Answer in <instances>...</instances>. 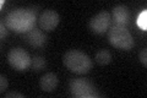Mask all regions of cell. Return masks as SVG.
I'll list each match as a JSON object with an SVG mask.
<instances>
[{
  "label": "cell",
  "instance_id": "cell-1",
  "mask_svg": "<svg viewBox=\"0 0 147 98\" xmlns=\"http://www.w3.org/2000/svg\"><path fill=\"white\" fill-rule=\"evenodd\" d=\"M36 11L31 9H16L7 14L5 17V25L9 30L17 33H27L34 28L36 25Z\"/></svg>",
  "mask_w": 147,
  "mask_h": 98
},
{
  "label": "cell",
  "instance_id": "cell-2",
  "mask_svg": "<svg viewBox=\"0 0 147 98\" xmlns=\"http://www.w3.org/2000/svg\"><path fill=\"white\" fill-rule=\"evenodd\" d=\"M64 65L75 74H86L92 68V60L87 54L79 49H71L64 54Z\"/></svg>",
  "mask_w": 147,
  "mask_h": 98
},
{
  "label": "cell",
  "instance_id": "cell-3",
  "mask_svg": "<svg viewBox=\"0 0 147 98\" xmlns=\"http://www.w3.org/2000/svg\"><path fill=\"white\" fill-rule=\"evenodd\" d=\"M108 41L114 48L129 50L134 47V39L131 33L125 27L113 26L108 32Z\"/></svg>",
  "mask_w": 147,
  "mask_h": 98
},
{
  "label": "cell",
  "instance_id": "cell-4",
  "mask_svg": "<svg viewBox=\"0 0 147 98\" xmlns=\"http://www.w3.org/2000/svg\"><path fill=\"white\" fill-rule=\"evenodd\" d=\"M7 62L17 71H26L32 65V58L22 48H12L7 53Z\"/></svg>",
  "mask_w": 147,
  "mask_h": 98
},
{
  "label": "cell",
  "instance_id": "cell-5",
  "mask_svg": "<svg viewBox=\"0 0 147 98\" xmlns=\"http://www.w3.org/2000/svg\"><path fill=\"white\" fill-rule=\"evenodd\" d=\"M70 91L71 95L76 98H92V97H99V95L96 92L94 87L91 85L88 81L84 78H76L70 82Z\"/></svg>",
  "mask_w": 147,
  "mask_h": 98
},
{
  "label": "cell",
  "instance_id": "cell-6",
  "mask_svg": "<svg viewBox=\"0 0 147 98\" xmlns=\"http://www.w3.org/2000/svg\"><path fill=\"white\" fill-rule=\"evenodd\" d=\"M112 23V16L108 11H100L96 16H93L90 21V30L93 33L103 34L107 32Z\"/></svg>",
  "mask_w": 147,
  "mask_h": 98
},
{
  "label": "cell",
  "instance_id": "cell-7",
  "mask_svg": "<svg viewBox=\"0 0 147 98\" xmlns=\"http://www.w3.org/2000/svg\"><path fill=\"white\" fill-rule=\"evenodd\" d=\"M59 21H60V16L55 10H44L38 18L40 28L44 32L54 31L55 27L59 25Z\"/></svg>",
  "mask_w": 147,
  "mask_h": 98
},
{
  "label": "cell",
  "instance_id": "cell-8",
  "mask_svg": "<svg viewBox=\"0 0 147 98\" xmlns=\"http://www.w3.org/2000/svg\"><path fill=\"white\" fill-rule=\"evenodd\" d=\"M131 12L129 7L125 5H118L113 9V21L115 26L119 27H125L130 23Z\"/></svg>",
  "mask_w": 147,
  "mask_h": 98
},
{
  "label": "cell",
  "instance_id": "cell-9",
  "mask_svg": "<svg viewBox=\"0 0 147 98\" xmlns=\"http://www.w3.org/2000/svg\"><path fill=\"white\" fill-rule=\"evenodd\" d=\"M25 38L27 41V43L32 47H36V48H40L45 44L47 42V36H45L44 31L42 30H38V28H34L31 30L30 32H27Z\"/></svg>",
  "mask_w": 147,
  "mask_h": 98
},
{
  "label": "cell",
  "instance_id": "cell-10",
  "mask_svg": "<svg viewBox=\"0 0 147 98\" xmlns=\"http://www.w3.org/2000/svg\"><path fill=\"white\" fill-rule=\"evenodd\" d=\"M59 83V78L58 76L53 72H47L40 77L39 80V86L44 92H52L57 88Z\"/></svg>",
  "mask_w": 147,
  "mask_h": 98
},
{
  "label": "cell",
  "instance_id": "cell-11",
  "mask_svg": "<svg viewBox=\"0 0 147 98\" xmlns=\"http://www.w3.org/2000/svg\"><path fill=\"white\" fill-rule=\"evenodd\" d=\"M96 62H97L99 65H107L112 62V54H110L109 50H105V49H100L96 53Z\"/></svg>",
  "mask_w": 147,
  "mask_h": 98
},
{
  "label": "cell",
  "instance_id": "cell-12",
  "mask_svg": "<svg viewBox=\"0 0 147 98\" xmlns=\"http://www.w3.org/2000/svg\"><path fill=\"white\" fill-rule=\"evenodd\" d=\"M45 65H47V62H45V59L43 57H39V55H36V57L32 59V69L36 70V71H40L42 69L45 68Z\"/></svg>",
  "mask_w": 147,
  "mask_h": 98
},
{
  "label": "cell",
  "instance_id": "cell-13",
  "mask_svg": "<svg viewBox=\"0 0 147 98\" xmlns=\"http://www.w3.org/2000/svg\"><path fill=\"white\" fill-rule=\"evenodd\" d=\"M136 23L142 31L147 30V10L146 9L139 15V17H137V20H136Z\"/></svg>",
  "mask_w": 147,
  "mask_h": 98
},
{
  "label": "cell",
  "instance_id": "cell-14",
  "mask_svg": "<svg viewBox=\"0 0 147 98\" xmlns=\"http://www.w3.org/2000/svg\"><path fill=\"white\" fill-rule=\"evenodd\" d=\"M6 88H7V78L4 75H1L0 76V92L4 93Z\"/></svg>",
  "mask_w": 147,
  "mask_h": 98
},
{
  "label": "cell",
  "instance_id": "cell-15",
  "mask_svg": "<svg viewBox=\"0 0 147 98\" xmlns=\"http://www.w3.org/2000/svg\"><path fill=\"white\" fill-rule=\"evenodd\" d=\"M6 36H7V27H6L5 23L1 21L0 22V37H1V38H5Z\"/></svg>",
  "mask_w": 147,
  "mask_h": 98
},
{
  "label": "cell",
  "instance_id": "cell-16",
  "mask_svg": "<svg viewBox=\"0 0 147 98\" xmlns=\"http://www.w3.org/2000/svg\"><path fill=\"white\" fill-rule=\"evenodd\" d=\"M146 55H147V50L145 48V49H142V52L140 53V62L142 63L144 66H147V58H146Z\"/></svg>",
  "mask_w": 147,
  "mask_h": 98
},
{
  "label": "cell",
  "instance_id": "cell-17",
  "mask_svg": "<svg viewBox=\"0 0 147 98\" xmlns=\"http://www.w3.org/2000/svg\"><path fill=\"white\" fill-rule=\"evenodd\" d=\"M6 98H11V97H17V98H24L25 96L22 93H18V92H9L5 95Z\"/></svg>",
  "mask_w": 147,
  "mask_h": 98
},
{
  "label": "cell",
  "instance_id": "cell-18",
  "mask_svg": "<svg viewBox=\"0 0 147 98\" xmlns=\"http://www.w3.org/2000/svg\"><path fill=\"white\" fill-rule=\"evenodd\" d=\"M4 4H5V0H1L0 1V6H4Z\"/></svg>",
  "mask_w": 147,
  "mask_h": 98
}]
</instances>
